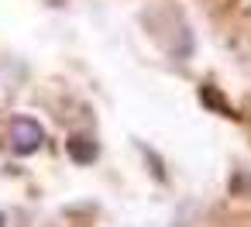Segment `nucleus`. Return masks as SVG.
Returning a JSON list of instances; mask_svg holds the SVG:
<instances>
[{
    "label": "nucleus",
    "mask_w": 251,
    "mask_h": 227,
    "mask_svg": "<svg viewBox=\"0 0 251 227\" xmlns=\"http://www.w3.org/2000/svg\"><path fill=\"white\" fill-rule=\"evenodd\" d=\"M45 141V127L35 121V117H14L11 121V148L18 155H31L38 151Z\"/></svg>",
    "instance_id": "1"
},
{
    "label": "nucleus",
    "mask_w": 251,
    "mask_h": 227,
    "mask_svg": "<svg viewBox=\"0 0 251 227\" xmlns=\"http://www.w3.org/2000/svg\"><path fill=\"white\" fill-rule=\"evenodd\" d=\"M69 155H73V162H93V158L100 155V148H97L93 138H86V134H73V138H69Z\"/></svg>",
    "instance_id": "2"
}]
</instances>
